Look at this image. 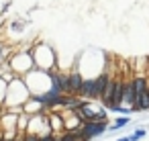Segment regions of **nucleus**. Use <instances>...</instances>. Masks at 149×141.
<instances>
[{
	"label": "nucleus",
	"mask_w": 149,
	"mask_h": 141,
	"mask_svg": "<svg viewBox=\"0 0 149 141\" xmlns=\"http://www.w3.org/2000/svg\"><path fill=\"white\" fill-rule=\"evenodd\" d=\"M6 90H8V82L4 78H0V106H2L4 100H6Z\"/></svg>",
	"instance_id": "obj_14"
},
{
	"label": "nucleus",
	"mask_w": 149,
	"mask_h": 141,
	"mask_svg": "<svg viewBox=\"0 0 149 141\" xmlns=\"http://www.w3.org/2000/svg\"><path fill=\"white\" fill-rule=\"evenodd\" d=\"M8 66L15 72V76H21V78L27 76L31 70H35V59H33V53H31V45L21 47V49L17 47L15 53L8 59Z\"/></svg>",
	"instance_id": "obj_3"
},
{
	"label": "nucleus",
	"mask_w": 149,
	"mask_h": 141,
	"mask_svg": "<svg viewBox=\"0 0 149 141\" xmlns=\"http://www.w3.org/2000/svg\"><path fill=\"white\" fill-rule=\"evenodd\" d=\"M57 141H80V131H63L57 133Z\"/></svg>",
	"instance_id": "obj_12"
},
{
	"label": "nucleus",
	"mask_w": 149,
	"mask_h": 141,
	"mask_svg": "<svg viewBox=\"0 0 149 141\" xmlns=\"http://www.w3.org/2000/svg\"><path fill=\"white\" fill-rule=\"evenodd\" d=\"M2 45H4V43H2V41H0V64H2V61H4V57H2Z\"/></svg>",
	"instance_id": "obj_16"
},
{
	"label": "nucleus",
	"mask_w": 149,
	"mask_h": 141,
	"mask_svg": "<svg viewBox=\"0 0 149 141\" xmlns=\"http://www.w3.org/2000/svg\"><path fill=\"white\" fill-rule=\"evenodd\" d=\"M45 108H43V104L35 98V96H31L25 104H23V112H27V114H37V112H43Z\"/></svg>",
	"instance_id": "obj_10"
},
{
	"label": "nucleus",
	"mask_w": 149,
	"mask_h": 141,
	"mask_svg": "<svg viewBox=\"0 0 149 141\" xmlns=\"http://www.w3.org/2000/svg\"><path fill=\"white\" fill-rule=\"evenodd\" d=\"M80 98L84 100H100V90H98V84H96V78H84L82 82V88H80Z\"/></svg>",
	"instance_id": "obj_6"
},
{
	"label": "nucleus",
	"mask_w": 149,
	"mask_h": 141,
	"mask_svg": "<svg viewBox=\"0 0 149 141\" xmlns=\"http://www.w3.org/2000/svg\"><path fill=\"white\" fill-rule=\"evenodd\" d=\"M0 137H2V131H0Z\"/></svg>",
	"instance_id": "obj_20"
},
{
	"label": "nucleus",
	"mask_w": 149,
	"mask_h": 141,
	"mask_svg": "<svg viewBox=\"0 0 149 141\" xmlns=\"http://www.w3.org/2000/svg\"><path fill=\"white\" fill-rule=\"evenodd\" d=\"M82 82H84V74L78 70V68H72L70 70V94H80V88H82Z\"/></svg>",
	"instance_id": "obj_8"
},
{
	"label": "nucleus",
	"mask_w": 149,
	"mask_h": 141,
	"mask_svg": "<svg viewBox=\"0 0 149 141\" xmlns=\"http://www.w3.org/2000/svg\"><path fill=\"white\" fill-rule=\"evenodd\" d=\"M0 141H4V137H0Z\"/></svg>",
	"instance_id": "obj_19"
},
{
	"label": "nucleus",
	"mask_w": 149,
	"mask_h": 141,
	"mask_svg": "<svg viewBox=\"0 0 149 141\" xmlns=\"http://www.w3.org/2000/svg\"><path fill=\"white\" fill-rule=\"evenodd\" d=\"M4 141H15V139H4Z\"/></svg>",
	"instance_id": "obj_18"
},
{
	"label": "nucleus",
	"mask_w": 149,
	"mask_h": 141,
	"mask_svg": "<svg viewBox=\"0 0 149 141\" xmlns=\"http://www.w3.org/2000/svg\"><path fill=\"white\" fill-rule=\"evenodd\" d=\"M31 98V92L25 84V80L21 76H15L8 82V90H6V100L2 104V108L6 110H15V112H23V104Z\"/></svg>",
	"instance_id": "obj_1"
},
{
	"label": "nucleus",
	"mask_w": 149,
	"mask_h": 141,
	"mask_svg": "<svg viewBox=\"0 0 149 141\" xmlns=\"http://www.w3.org/2000/svg\"><path fill=\"white\" fill-rule=\"evenodd\" d=\"M31 53H33V59H35V68L39 70H53L57 68V55H55V49L45 43V41H37L31 45Z\"/></svg>",
	"instance_id": "obj_2"
},
{
	"label": "nucleus",
	"mask_w": 149,
	"mask_h": 141,
	"mask_svg": "<svg viewBox=\"0 0 149 141\" xmlns=\"http://www.w3.org/2000/svg\"><path fill=\"white\" fill-rule=\"evenodd\" d=\"M39 141H57V133H43L39 135Z\"/></svg>",
	"instance_id": "obj_15"
},
{
	"label": "nucleus",
	"mask_w": 149,
	"mask_h": 141,
	"mask_svg": "<svg viewBox=\"0 0 149 141\" xmlns=\"http://www.w3.org/2000/svg\"><path fill=\"white\" fill-rule=\"evenodd\" d=\"M129 123H131V117H129V114H118V117L114 119V123H108V129H106V131H110V133H116V131L125 129Z\"/></svg>",
	"instance_id": "obj_11"
},
{
	"label": "nucleus",
	"mask_w": 149,
	"mask_h": 141,
	"mask_svg": "<svg viewBox=\"0 0 149 141\" xmlns=\"http://www.w3.org/2000/svg\"><path fill=\"white\" fill-rule=\"evenodd\" d=\"M108 129V123H98V121H84L78 131H80V141H92L94 137L104 135Z\"/></svg>",
	"instance_id": "obj_5"
},
{
	"label": "nucleus",
	"mask_w": 149,
	"mask_h": 141,
	"mask_svg": "<svg viewBox=\"0 0 149 141\" xmlns=\"http://www.w3.org/2000/svg\"><path fill=\"white\" fill-rule=\"evenodd\" d=\"M23 80H25V84H27L31 96L45 94V92H49V88H51L49 70H39V68H35V70H31L27 76H23Z\"/></svg>",
	"instance_id": "obj_4"
},
{
	"label": "nucleus",
	"mask_w": 149,
	"mask_h": 141,
	"mask_svg": "<svg viewBox=\"0 0 149 141\" xmlns=\"http://www.w3.org/2000/svg\"><path fill=\"white\" fill-rule=\"evenodd\" d=\"M120 104L135 110V104H137V92H135V86H133V78L123 80V98H120Z\"/></svg>",
	"instance_id": "obj_7"
},
{
	"label": "nucleus",
	"mask_w": 149,
	"mask_h": 141,
	"mask_svg": "<svg viewBox=\"0 0 149 141\" xmlns=\"http://www.w3.org/2000/svg\"><path fill=\"white\" fill-rule=\"evenodd\" d=\"M135 112H149V86L137 94V104H135Z\"/></svg>",
	"instance_id": "obj_9"
},
{
	"label": "nucleus",
	"mask_w": 149,
	"mask_h": 141,
	"mask_svg": "<svg viewBox=\"0 0 149 141\" xmlns=\"http://www.w3.org/2000/svg\"><path fill=\"white\" fill-rule=\"evenodd\" d=\"M0 112H2V106H0Z\"/></svg>",
	"instance_id": "obj_21"
},
{
	"label": "nucleus",
	"mask_w": 149,
	"mask_h": 141,
	"mask_svg": "<svg viewBox=\"0 0 149 141\" xmlns=\"http://www.w3.org/2000/svg\"><path fill=\"white\" fill-rule=\"evenodd\" d=\"M145 135H147V127H137V129L129 135V139H131V141H141Z\"/></svg>",
	"instance_id": "obj_13"
},
{
	"label": "nucleus",
	"mask_w": 149,
	"mask_h": 141,
	"mask_svg": "<svg viewBox=\"0 0 149 141\" xmlns=\"http://www.w3.org/2000/svg\"><path fill=\"white\" fill-rule=\"evenodd\" d=\"M116 141H131V139H129V135H127V137H118Z\"/></svg>",
	"instance_id": "obj_17"
}]
</instances>
